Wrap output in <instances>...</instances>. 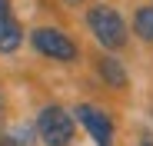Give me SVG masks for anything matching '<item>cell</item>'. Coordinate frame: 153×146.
Masks as SVG:
<instances>
[{
	"mask_svg": "<svg viewBox=\"0 0 153 146\" xmlns=\"http://www.w3.org/2000/svg\"><path fill=\"white\" fill-rule=\"evenodd\" d=\"M87 27L90 33L97 37L100 46H107V50H120L126 46V23L123 17L110 7V4H93L87 10Z\"/></svg>",
	"mask_w": 153,
	"mask_h": 146,
	"instance_id": "obj_1",
	"label": "cell"
},
{
	"mask_svg": "<svg viewBox=\"0 0 153 146\" xmlns=\"http://www.w3.org/2000/svg\"><path fill=\"white\" fill-rule=\"evenodd\" d=\"M23 43V30L13 17H0V53H13Z\"/></svg>",
	"mask_w": 153,
	"mask_h": 146,
	"instance_id": "obj_6",
	"label": "cell"
},
{
	"mask_svg": "<svg viewBox=\"0 0 153 146\" xmlns=\"http://www.w3.org/2000/svg\"><path fill=\"white\" fill-rule=\"evenodd\" d=\"M73 133H76V123H73V116L63 106L53 103V106H43L37 113V136L47 146H70Z\"/></svg>",
	"mask_w": 153,
	"mask_h": 146,
	"instance_id": "obj_2",
	"label": "cell"
},
{
	"mask_svg": "<svg viewBox=\"0 0 153 146\" xmlns=\"http://www.w3.org/2000/svg\"><path fill=\"white\" fill-rule=\"evenodd\" d=\"M133 30H137L140 40L153 43V7H150V4H143V7L133 10Z\"/></svg>",
	"mask_w": 153,
	"mask_h": 146,
	"instance_id": "obj_7",
	"label": "cell"
},
{
	"mask_svg": "<svg viewBox=\"0 0 153 146\" xmlns=\"http://www.w3.org/2000/svg\"><path fill=\"white\" fill-rule=\"evenodd\" d=\"M0 17H7V0H0Z\"/></svg>",
	"mask_w": 153,
	"mask_h": 146,
	"instance_id": "obj_9",
	"label": "cell"
},
{
	"mask_svg": "<svg viewBox=\"0 0 153 146\" xmlns=\"http://www.w3.org/2000/svg\"><path fill=\"white\" fill-rule=\"evenodd\" d=\"M30 43H33V50L37 53H43V57H50V60H60V63H73L76 60V43L63 33V30H57V27H37L33 33H30Z\"/></svg>",
	"mask_w": 153,
	"mask_h": 146,
	"instance_id": "obj_3",
	"label": "cell"
},
{
	"mask_svg": "<svg viewBox=\"0 0 153 146\" xmlns=\"http://www.w3.org/2000/svg\"><path fill=\"white\" fill-rule=\"evenodd\" d=\"M63 4H83V0H63Z\"/></svg>",
	"mask_w": 153,
	"mask_h": 146,
	"instance_id": "obj_10",
	"label": "cell"
},
{
	"mask_svg": "<svg viewBox=\"0 0 153 146\" xmlns=\"http://www.w3.org/2000/svg\"><path fill=\"white\" fill-rule=\"evenodd\" d=\"M97 70H100V77L107 80V86H113V90H126V83H130V77H126V70H123V63L117 57H100Z\"/></svg>",
	"mask_w": 153,
	"mask_h": 146,
	"instance_id": "obj_5",
	"label": "cell"
},
{
	"mask_svg": "<svg viewBox=\"0 0 153 146\" xmlns=\"http://www.w3.org/2000/svg\"><path fill=\"white\" fill-rule=\"evenodd\" d=\"M137 146H153V136H150V133H140V143H137Z\"/></svg>",
	"mask_w": 153,
	"mask_h": 146,
	"instance_id": "obj_8",
	"label": "cell"
},
{
	"mask_svg": "<svg viewBox=\"0 0 153 146\" xmlns=\"http://www.w3.org/2000/svg\"><path fill=\"white\" fill-rule=\"evenodd\" d=\"M73 116L80 119V126L90 133V139H93L97 146H113V119L100 110V106L80 103V106L73 110Z\"/></svg>",
	"mask_w": 153,
	"mask_h": 146,
	"instance_id": "obj_4",
	"label": "cell"
}]
</instances>
